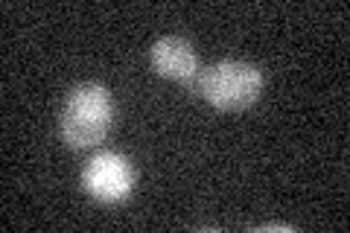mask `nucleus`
<instances>
[{
  "label": "nucleus",
  "mask_w": 350,
  "mask_h": 233,
  "mask_svg": "<svg viewBox=\"0 0 350 233\" xmlns=\"http://www.w3.org/2000/svg\"><path fill=\"white\" fill-rule=\"evenodd\" d=\"M152 68L163 79L175 82H196L199 76V55H196L193 44L178 36H163L152 44Z\"/></svg>",
  "instance_id": "obj_4"
},
{
  "label": "nucleus",
  "mask_w": 350,
  "mask_h": 233,
  "mask_svg": "<svg viewBox=\"0 0 350 233\" xmlns=\"http://www.w3.org/2000/svg\"><path fill=\"white\" fill-rule=\"evenodd\" d=\"M85 193L100 204H120L135 190V166L120 152H96L82 169Z\"/></svg>",
  "instance_id": "obj_3"
},
{
  "label": "nucleus",
  "mask_w": 350,
  "mask_h": 233,
  "mask_svg": "<svg viewBox=\"0 0 350 233\" xmlns=\"http://www.w3.org/2000/svg\"><path fill=\"white\" fill-rule=\"evenodd\" d=\"M193 87L216 111H245L262 94V73L251 61L225 59L207 70H199Z\"/></svg>",
  "instance_id": "obj_2"
},
{
  "label": "nucleus",
  "mask_w": 350,
  "mask_h": 233,
  "mask_svg": "<svg viewBox=\"0 0 350 233\" xmlns=\"http://www.w3.org/2000/svg\"><path fill=\"white\" fill-rule=\"evenodd\" d=\"M114 123V102L108 87L100 82H82L64 96L59 131L70 149L100 146Z\"/></svg>",
  "instance_id": "obj_1"
}]
</instances>
